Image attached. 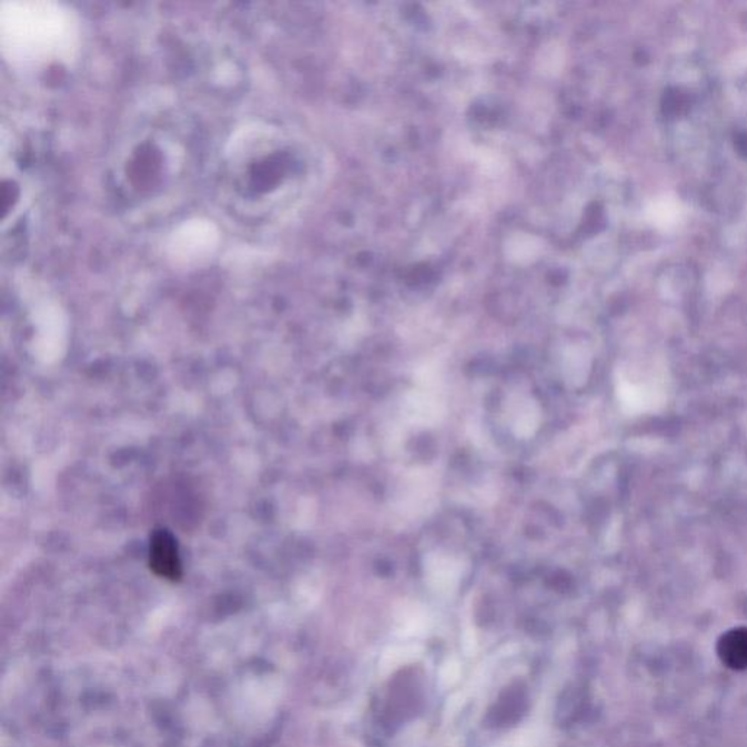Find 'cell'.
<instances>
[{
    "instance_id": "obj_1",
    "label": "cell",
    "mask_w": 747,
    "mask_h": 747,
    "mask_svg": "<svg viewBox=\"0 0 747 747\" xmlns=\"http://www.w3.org/2000/svg\"><path fill=\"white\" fill-rule=\"evenodd\" d=\"M2 34L13 59L43 60L71 48L75 32L71 17L58 4L18 2L3 9Z\"/></svg>"
},
{
    "instance_id": "obj_2",
    "label": "cell",
    "mask_w": 747,
    "mask_h": 747,
    "mask_svg": "<svg viewBox=\"0 0 747 747\" xmlns=\"http://www.w3.org/2000/svg\"><path fill=\"white\" fill-rule=\"evenodd\" d=\"M218 235L212 225L193 222L175 234L173 244L175 256L188 260L205 259L216 248Z\"/></svg>"
},
{
    "instance_id": "obj_3",
    "label": "cell",
    "mask_w": 747,
    "mask_h": 747,
    "mask_svg": "<svg viewBox=\"0 0 747 747\" xmlns=\"http://www.w3.org/2000/svg\"><path fill=\"white\" fill-rule=\"evenodd\" d=\"M150 565L160 577L173 579V582L181 577L178 541L165 528L155 531L151 537Z\"/></svg>"
},
{
    "instance_id": "obj_4",
    "label": "cell",
    "mask_w": 747,
    "mask_h": 747,
    "mask_svg": "<svg viewBox=\"0 0 747 747\" xmlns=\"http://www.w3.org/2000/svg\"><path fill=\"white\" fill-rule=\"evenodd\" d=\"M723 663L735 670L747 667V628H737L724 634L718 643Z\"/></svg>"
}]
</instances>
